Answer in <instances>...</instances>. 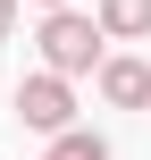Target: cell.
<instances>
[{
  "instance_id": "1",
  "label": "cell",
  "mask_w": 151,
  "mask_h": 160,
  "mask_svg": "<svg viewBox=\"0 0 151 160\" xmlns=\"http://www.w3.org/2000/svg\"><path fill=\"white\" fill-rule=\"evenodd\" d=\"M34 51H42V68L50 76H101L109 68V34H101V17L92 8H50L42 25H34Z\"/></svg>"
},
{
  "instance_id": "2",
  "label": "cell",
  "mask_w": 151,
  "mask_h": 160,
  "mask_svg": "<svg viewBox=\"0 0 151 160\" xmlns=\"http://www.w3.org/2000/svg\"><path fill=\"white\" fill-rule=\"evenodd\" d=\"M17 118L42 127V135H67V127H76V84L50 76V68H34V76L17 84Z\"/></svg>"
},
{
  "instance_id": "3",
  "label": "cell",
  "mask_w": 151,
  "mask_h": 160,
  "mask_svg": "<svg viewBox=\"0 0 151 160\" xmlns=\"http://www.w3.org/2000/svg\"><path fill=\"white\" fill-rule=\"evenodd\" d=\"M92 84H101L109 110H151V59H134V51H109V68Z\"/></svg>"
},
{
  "instance_id": "4",
  "label": "cell",
  "mask_w": 151,
  "mask_h": 160,
  "mask_svg": "<svg viewBox=\"0 0 151 160\" xmlns=\"http://www.w3.org/2000/svg\"><path fill=\"white\" fill-rule=\"evenodd\" d=\"M92 17H101L109 42H143L151 34V0H92Z\"/></svg>"
},
{
  "instance_id": "5",
  "label": "cell",
  "mask_w": 151,
  "mask_h": 160,
  "mask_svg": "<svg viewBox=\"0 0 151 160\" xmlns=\"http://www.w3.org/2000/svg\"><path fill=\"white\" fill-rule=\"evenodd\" d=\"M42 160H109V143L92 135V127H67V135H50V152Z\"/></svg>"
},
{
  "instance_id": "6",
  "label": "cell",
  "mask_w": 151,
  "mask_h": 160,
  "mask_svg": "<svg viewBox=\"0 0 151 160\" xmlns=\"http://www.w3.org/2000/svg\"><path fill=\"white\" fill-rule=\"evenodd\" d=\"M17 8H25V0H0V42L17 34Z\"/></svg>"
},
{
  "instance_id": "7",
  "label": "cell",
  "mask_w": 151,
  "mask_h": 160,
  "mask_svg": "<svg viewBox=\"0 0 151 160\" xmlns=\"http://www.w3.org/2000/svg\"><path fill=\"white\" fill-rule=\"evenodd\" d=\"M34 8H42V17H50V8H76V0H34Z\"/></svg>"
}]
</instances>
